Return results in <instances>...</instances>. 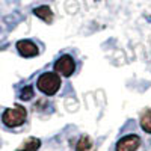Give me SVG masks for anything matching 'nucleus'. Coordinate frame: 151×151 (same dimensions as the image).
Here are the masks:
<instances>
[{
    "mask_svg": "<svg viewBox=\"0 0 151 151\" xmlns=\"http://www.w3.org/2000/svg\"><path fill=\"white\" fill-rule=\"evenodd\" d=\"M60 85H62L60 76L58 73H55V71L42 73L40 77H38V80H36V88L40 89V92H42L47 97L55 95L60 89Z\"/></svg>",
    "mask_w": 151,
    "mask_h": 151,
    "instance_id": "f257e3e1",
    "label": "nucleus"
},
{
    "mask_svg": "<svg viewBox=\"0 0 151 151\" xmlns=\"http://www.w3.org/2000/svg\"><path fill=\"white\" fill-rule=\"evenodd\" d=\"M27 119V110L21 104H15L14 107L5 109L2 113V122L9 129L20 127Z\"/></svg>",
    "mask_w": 151,
    "mask_h": 151,
    "instance_id": "f03ea898",
    "label": "nucleus"
},
{
    "mask_svg": "<svg viewBox=\"0 0 151 151\" xmlns=\"http://www.w3.org/2000/svg\"><path fill=\"white\" fill-rule=\"evenodd\" d=\"M76 71V60L70 55H62L55 62V73H58L62 77H71Z\"/></svg>",
    "mask_w": 151,
    "mask_h": 151,
    "instance_id": "7ed1b4c3",
    "label": "nucleus"
},
{
    "mask_svg": "<svg viewBox=\"0 0 151 151\" xmlns=\"http://www.w3.org/2000/svg\"><path fill=\"white\" fill-rule=\"evenodd\" d=\"M141 147V137L137 134H125L116 142L115 151H136Z\"/></svg>",
    "mask_w": 151,
    "mask_h": 151,
    "instance_id": "20e7f679",
    "label": "nucleus"
},
{
    "mask_svg": "<svg viewBox=\"0 0 151 151\" xmlns=\"http://www.w3.org/2000/svg\"><path fill=\"white\" fill-rule=\"evenodd\" d=\"M17 52L23 58H36L40 55V48L32 40H20L17 42Z\"/></svg>",
    "mask_w": 151,
    "mask_h": 151,
    "instance_id": "39448f33",
    "label": "nucleus"
},
{
    "mask_svg": "<svg viewBox=\"0 0 151 151\" xmlns=\"http://www.w3.org/2000/svg\"><path fill=\"white\" fill-rule=\"evenodd\" d=\"M33 15H36L40 20H42L44 23L47 24H52L53 20H55V14L52 8H50L48 5H41V6H36L33 9Z\"/></svg>",
    "mask_w": 151,
    "mask_h": 151,
    "instance_id": "423d86ee",
    "label": "nucleus"
},
{
    "mask_svg": "<svg viewBox=\"0 0 151 151\" xmlns=\"http://www.w3.org/2000/svg\"><path fill=\"white\" fill-rule=\"evenodd\" d=\"M41 148V139L40 137H35V136H30V137H26L21 145L18 148H15V151H38Z\"/></svg>",
    "mask_w": 151,
    "mask_h": 151,
    "instance_id": "0eeeda50",
    "label": "nucleus"
},
{
    "mask_svg": "<svg viewBox=\"0 0 151 151\" xmlns=\"http://www.w3.org/2000/svg\"><path fill=\"white\" fill-rule=\"evenodd\" d=\"M94 141L91 136L88 134H83L80 136V139L77 141V144H76V150L74 151H94Z\"/></svg>",
    "mask_w": 151,
    "mask_h": 151,
    "instance_id": "6e6552de",
    "label": "nucleus"
},
{
    "mask_svg": "<svg viewBox=\"0 0 151 151\" xmlns=\"http://www.w3.org/2000/svg\"><path fill=\"white\" fill-rule=\"evenodd\" d=\"M139 122H141V129H142L145 133L151 134V107L147 109V110L142 113Z\"/></svg>",
    "mask_w": 151,
    "mask_h": 151,
    "instance_id": "1a4fd4ad",
    "label": "nucleus"
},
{
    "mask_svg": "<svg viewBox=\"0 0 151 151\" xmlns=\"http://www.w3.org/2000/svg\"><path fill=\"white\" fill-rule=\"evenodd\" d=\"M33 95H35V91H33L32 85H26L20 91V100H21V101H29V100L33 98Z\"/></svg>",
    "mask_w": 151,
    "mask_h": 151,
    "instance_id": "9d476101",
    "label": "nucleus"
}]
</instances>
